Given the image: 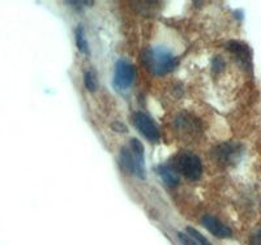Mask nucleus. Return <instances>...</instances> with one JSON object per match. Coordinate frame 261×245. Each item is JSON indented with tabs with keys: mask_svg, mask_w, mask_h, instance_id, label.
Masks as SVG:
<instances>
[{
	"mask_svg": "<svg viewBox=\"0 0 261 245\" xmlns=\"http://www.w3.org/2000/svg\"><path fill=\"white\" fill-rule=\"evenodd\" d=\"M74 38H76V46H77L79 51L85 53V55H89V44H88V41H86L85 29H84L83 25H79V26L76 28Z\"/></svg>",
	"mask_w": 261,
	"mask_h": 245,
	"instance_id": "11",
	"label": "nucleus"
},
{
	"mask_svg": "<svg viewBox=\"0 0 261 245\" xmlns=\"http://www.w3.org/2000/svg\"><path fill=\"white\" fill-rule=\"evenodd\" d=\"M251 245H261V230L253 235V237L251 239Z\"/></svg>",
	"mask_w": 261,
	"mask_h": 245,
	"instance_id": "15",
	"label": "nucleus"
},
{
	"mask_svg": "<svg viewBox=\"0 0 261 245\" xmlns=\"http://www.w3.org/2000/svg\"><path fill=\"white\" fill-rule=\"evenodd\" d=\"M217 162L223 166L234 165L242 154V148L238 144H222L214 149Z\"/></svg>",
	"mask_w": 261,
	"mask_h": 245,
	"instance_id": "5",
	"label": "nucleus"
},
{
	"mask_svg": "<svg viewBox=\"0 0 261 245\" xmlns=\"http://www.w3.org/2000/svg\"><path fill=\"white\" fill-rule=\"evenodd\" d=\"M176 174L181 175L191 181L199 180L202 175V163L197 155L188 151H181L170 165Z\"/></svg>",
	"mask_w": 261,
	"mask_h": 245,
	"instance_id": "2",
	"label": "nucleus"
},
{
	"mask_svg": "<svg viewBox=\"0 0 261 245\" xmlns=\"http://www.w3.org/2000/svg\"><path fill=\"white\" fill-rule=\"evenodd\" d=\"M178 237L181 241V245H199L196 242V240L192 236H190L188 233L184 232H178Z\"/></svg>",
	"mask_w": 261,
	"mask_h": 245,
	"instance_id": "14",
	"label": "nucleus"
},
{
	"mask_svg": "<svg viewBox=\"0 0 261 245\" xmlns=\"http://www.w3.org/2000/svg\"><path fill=\"white\" fill-rule=\"evenodd\" d=\"M226 47L234 53L243 67H246V68L251 67V50H249V47L246 43L239 41H230L227 42Z\"/></svg>",
	"mask_w": 261,
	"mask_h": 245,
	"instance_id": "8",
	"label": "nucleus"
},
{
	"mask_svg": "<svg viewBox=\"0 0 261 245\" xmlns=\"http://www.w3.org/2000/svg\"><path fill=\"white\" fill-rule=\"evenodd\" d=\"M130 153L134 155L135 167H136V175L140 179L146 177V169H145V153H144V146L141 141L137 139H132L129 142Z\"/></svg>",
	"mask_w": 261,
	"mask_h": 245,
	"instance_id": "6",
	"label": "nucleus"
},
{
	"mask_svg": "<svg viewBox=\"0 0 261 245\" xmlns=\"http://www.w3.org/2000/svg\"><path fill=\"white\" fill-rule=\"evenodd\" d=\"M187 232H188V235H190V236H192L193 239L196 240V242H197V244H200V245H213L211 241H209L208 239H206V237L202 236L201 233H200L197 230H195V228L187 227Z\"/></svg>",
	"mask_w": 261,
	"mask_h": 245,
	"instance_id": "13",
	"label": "nucleus"
},
{
	"mask_svg": "<svg viewBox=\"0 0 261 245\" xmlns=\"http://www.w3.org/2000/svg\"><path fill=\"white\" fill-rule=\"evenodd\" d=\"M132 120H134V125L136 127V129L139 130L148 141H160V129H158L157 124H155L154 121L151 120L150 116L146 115L143 111H137V113H135L134 116H132Z\"/></svg>",
	"mask_w": 261,
	"mask_h": 245,
	"instance_id": "4",
	"label": "nucleus"
},
{
	"mask_svg": "<svg viewBox=\"0 0 261 245\" xmlns=\"http://www.w3.org/2000/svg\"><path fill=\"white\" fill-rule=\"evenodd\" d=\"M202 226H204L212 235L217 237H221V239H226V237H230L232 235L231 228L227 227L226 225H223L222 222L218 218L213 215H205L202 218Z\"/></svg>",
	"mask_w": 261,
	"mask_h": 245,
	"instance_id": "7",
	"label": "nucleus"
},
{
	"mask_svg": "<svg viewBox=\"0 0 261 245\" xmlns=\"http://www.w3.org/2000/svg\"><path fill=\"white\" fill-rule=\"evenodd\" d=\"M145 67L154 76H165L178 67L179 60L165 47H151L143 55Z\"/></svg>",
	"mask_w": 261,
	"mask_h": 245,
	"instance_id": "1",
	"label": "nucleus"
},
{
	"mask_svg": "<svg viewBox=\"0 0 261 245\" xmlns=\"http://www.w3.org/2000/svg\"><path fill=\"white\" fill-rule=\"evenodd\" d=\"M157 174L160 175L163 183L170 186V188H174L179 184V175L176 174L175 170L172 169L170 165L160 166L157 169Z\"/></svg>",
	"mask_w": 261,
	"mask_h": 245,
	"instance_id": "9",
	"label": "nucleus"
},
{
	"mask_svg": "<svg viewBox=\"0 0 261 245\" xmlns=\"http://www.w3.org/2000/svg\"><path fill=\"white\" fill-rule=\"evenodd\" d=\"M214 71L216 72H220L221 69L223 68V62H222V59H221V58H217L216 60H214Z\"/></svg>",
	"mask_w": 261,
	"mask_h": 245,
	"instance_id": "17",
	"label": "nucleus"
},
{
	"mask_svg": "<svg viewBox=\"0 0 261 245\" xmlns=\"http://www.w3.org/2000/svg\"><path fill=\"white\" fill-rule=\"evenodd\" d=\"M136 76L135 67L127 60H118L115 65V72H114V88L118 92H127L132 86Z\"/></svg>",
	"mask_w": 261,
	"mask_h": 245,
	"instance_id": "3",
	"label": "nucleus"
},
{
	"mask_svg": "<svg viewBox=\"0 0 261 245\" xmlns=\"http://www.w3.org/2000/svg\"><path fill=\"white\" fill-rule=\"evenodd\" d=\"M84 85H85L86 90H89L90 93L97 92L98 89V80H97V74L93 69L90 71H86L84 73Z\"/></svg>",
	"mask_w": 261,
	"mask_h": 245,
	"instance_id": "12",
	"label": "nucleus"
},
{
	"mask_svg": "<svg viewBox=\"0 0 261 245\" xmlns=\"http://www.w3.org/2000/svg\"><path fill=\"white\" fill-rule=\"evenodd\" d=\"M111 127H113V129L116 130V132H127V127H125L124 124H122V123H113Z\"/></svg>",
	"mask_w": 261,
	"mask_h": 245,
	"instance_id": "16",
	"label": "nucleus"
},
{
	"mask_svg": "<svg viewBox=\"0 0 261 245\" xmlns=\"http://www.w3.org/2000/svg\"><path fill=\"white\" fill-rule=\"evenodd\" d=\"M120 163H122L123 170L127 174H136L134 155H132V153H130V150L128 148H122V150H120Z\"/></svg>",
	"mask_w": 261,
	"mask_h": 245,
	"instance_id": "10",
	"label": "nucleus"
}]
</instances>
